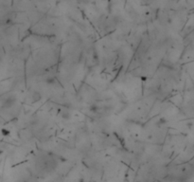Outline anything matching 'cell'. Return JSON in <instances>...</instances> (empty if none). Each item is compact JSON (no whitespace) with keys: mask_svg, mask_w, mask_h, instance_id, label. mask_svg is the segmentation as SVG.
I'll return each mask as SVG.
<instances>
[{"mask_svg":"<svg viewBox=\"0 0 194 182\" xmlns=\"http://www.w3.org/2000/svg\"><path fill=\"white\" fill-rule=\"evenodd\" d=\"M16 102V97L15 96H10L9 98H7L5 102H4V107H11Z\"/></svg>","mask_w":194,"mask_h":182,"instance_id":"cell-1","label":"cell"},{"mask_svg":"<svg viewBox=\"0 0 194 182\" xmlns=\"http://www.w3.org/2000/svg\"><path fill=\"white\" fill-rule=\"evenodd\" d=\"M33 99L35 102H37V101H40L41 100V94L38 93V92H35L34 95H33Z\"/></svg>","mask_w":194,"mask_h":182,"instance_id":"cell-2","label":"cell"}]
</instances>
